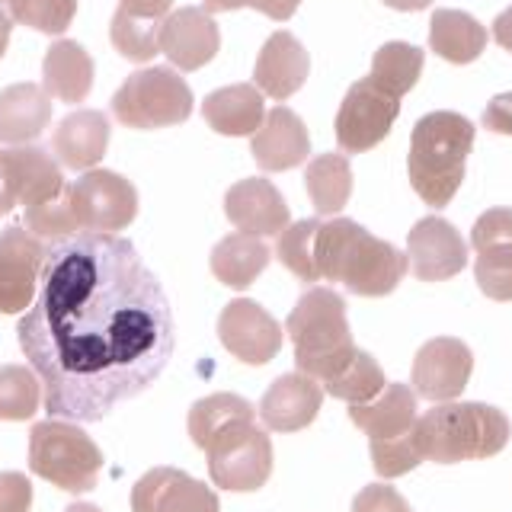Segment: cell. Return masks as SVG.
Returning <instances> with one entry per match:
<instances>
[{
	"mask_svg": "<svg viewBox=\"0 0 512 512\" xmlns=\"http://www.w3.org/2000/svg\"><path fill=\"white\" fill-rule=\"evenodd\" d=\"M112 116L125 128H167L192 116V90L173 68H141L112 96Z\"/></svg>",
	"mask_w": 512,
	"mask_h": 512,
	"instance_id": "52a82bcc",
	"label": "cell"
},
{
	"mask_svg": "<svg viewBox=\"0 0 512 512\" xmlns=\"http://www.w3.org/2000/svg\"><path fill=\"white\" fill-rule=\"evenodd\" d=\"M407 263L416 279L423 282H445L455 279L468 266V244L458 234L452 221L439 215H426L416 221L407 237Z\"/></svg>",
	"mask_w": 512,
	"mask_h": 512,
	"instance_id": "9a60e30c",
	"label": "cell"
},
{
	"mask_svg": "<svg viewBox=\"0 0 512 512\" xmlns=\"http://www.w3.org/2000/svg\"><path fill=\"white\" fill-rule=\"evenodd\" d=\"M400 116V96L381 90L372 77L356 80L336 112V144L346 154H365L391 135Z\"/></svg>",
	"mask_w": 512,
	"mask_h": 512,
	"instance_id": "30bf717a",
	"label": "cell"
},
{
	"mask_svg": "<svg viewBox=\"0 0 512 512\" xmlns=\"http://www.w3.org/2000/svg\"><path fill=\"white\" fill-rule=\"evenodd\" d=\"M0 176L16 205H45L68 192L61 164L39 144H13L0 151Z\"/></svg>",
	"mask_w": 512,
	"mask_h": 512,
	"instance_id": "2e32d148",
	"label": "cell"
},
{
	"mask_svg": "<svg viewBox=\"0 0 512 512\" xmlns=\"http://www.w3.org/2000/svg\"><path fill=\"white\" fill-rule=\"evenodd\" d=\"M349 420L368 439H397L416 423V391L410 384H384V391L365 404H349Z\"/></svg>",
	"mask_w": 512,
	"mask_h": 512,
	"instance_id": "484cf974",
	"label": "cell"
},
{
	"mask_svg": "<svg viewBox=\"0 0 512 512\" xmlns=\"http://www.w3.org/2000/svg\"><path fill=\"white\" fill-rule=\"evenodd\" d=\"M352 512H413L410 503L388 484H368L352 500Z\"/></svg>",
	"mask_w": 512,
	"mask_h": 512,
	"instance_id": "ab89813d",
	"label": "cell"
},
{
	"mask_svg": "<svg viewBox=\"0 0 512 512\" xmlns=\"http://www.w3.org/2000/svg\"><path fill=\"white\" fill-rule=\"evenodd\" d=\"M224 215L237 231L256 237H276L288 228V205L282 192L263 176H250L228 189L224 196Z\"/></svg>",
	"mask_w": 512,
	"mask_h": 512,
	"instance_id": "d6986e66",
	"label": "cell"
},
{
	"mask_svg": "<svg viewBox=\"0 0 512 512\" xmlns=\"http://www.w3.org/2000/svg\"><path fill=\"white\" fill-rule=\"evenodd\" d=\"M205 458L212 484L221 490L253 493L272 474V442L256 426V416H240V420L221 426L205 445Z\"/></svg>",
	"mask_w": 512,
	"mask_h": 512,
	"instance_id": "ba28073f",
	"label": "cell"
},
{
	"mask_svg": "<svg viewBox=\"0 0 512 512\" xmlns=\"http://www.w3.org/2000/svg\"><path fill=\"white\" fill-rule=\"evenodd\" d=\"M52 122V100L36 84H13L0 93V144H29Z\"/></svg>",
	"mask_w": 512,
	"mask_h": 512,
	"instance_id": "4316f807",
	"label": "cell"
},
{
	"mask_svg": "<svg viewBox=\"0 0 512 512\" xmlns=\"http://www.w3.org/2000/svg\"><path fill=\"white\" fill-rule=\"evenodd\" d=\"M157 32H160V23L135 20V16H128L122 10H116V16H112V23H109V39L116 45V52L135 64L151 61L160 52Z\"/></svg>",
	"mask_w": 512,
	"mask_h": 512,
	"instance_id": "d590c367",
	"label": "cell"
},
{
	"mask_svg": "<svg viewBox=\"0 0 512 512\" xmlns=\"http://www.w3.org/2000/svg\"><path fill=\"white\" fill-rule=\"evenodd\" d=\"M308 71H311L308 48L292 32H272L260 48V58H256L253 84L263 96H272V100L282 103L301 90V84L308 80Z\"/></svg>",
	"mask_w": 512,
	"mask_h": 512,
	"instance_id": "7402d4cb",
	"label": "cell"
},
{
	"mask_svg": "<svg viewBox=\"0 0 512 512\" xmlns=\"http://www.w3.org/2000/svg\"><path fill=\"white\" fill-rule=\"evenodd\" d=\"M269 266V247L256 234H228L212 250V276L228 288H250Z\"/></svg>",
	"mask_w": 512,
	"mask_h": 512,
	"instance_id": "83f0119b",
	"label": "cell"
},
{
	"mask_svg": "<svg viewBox=\"0 0 512 512\" xmlns=\"http://www.w3.org/2000/svg\"><path fill=\"white\" fill-rule=\"evenodd\" d=\"M132 512H221L218 496L180 468H151L132 487Z\"/></svg>",
	"mask_w": 512,
	"mask_h": 512,
	"instance_id": "ac0fdd59",
	"label": "cell"
},
{
	"mask_svg": "<svg viewBox=\"0 0 512 512\" xmlns=\"http://www.w3.org/2000/svg\"><path fill=\"white\" fill-rule=\"evenodd\" d=\"M45 247L20 224L0 231V314H23L39 288Z\"/></svg>",
	"mask_w": 512,
	"mask_h": 512,
	"instance_id": "5bb4252c",
	"label": "cell"
},
{
	"mask_svg": "<svg viewBox=\"0 0 512 512\" xmlns=\"http://www.w3.org/2000/svg\"><path fill=\"white\" fill-rule=\"evenodd\" d=\"M109 135V119L100 109H77L58 122L52 151L68 170H93L106 157Z\"/></svg>",
	"mask_w": 512,
	"mask_h": 512,
	"instance_id": "603a6c76",
	"label": "cell"
},
{
	"mask_svg": "<svg viewBox=\"0 0 512 512\" xmlns=\"http://www.w3.org/2000/svg\"><path fill=\"white\" fill-rule=\"evenodd\" d=\"M423 61H426L423 48H416L410 42H388L375 52L372 74L368 77H372L381 90H388L404 100L423 74Z\"/></svg>",
	"mask_w": 512,
	"mask_h": 512,
	"instance_id": "4dcf8cb0",
	"label": "cell"
},
{
	"mask_svg": "<svg viewBox=\"0 0 512 512\" xmlns=\"http://www.w3.org/2000/svg\"><path fill=\"white\" fill-rule=\"evenodd\" d=\"M471 372L474 356L468 343L455 340V336H436V340L423 343L413 359V391L432 404H445V400L461 397Z\"/></svg>",
	"mask_w": 512,
	"mask_h": 512,
	"instance_id": "7c38bea8",
	"label": "cell"
},
{
	"mask_svg": "<svg viewBox=\"0 0 512 512\" xmlns=\"http://www.w3.org/2000/svg\"><path fill=\"white\" fill-rule=\"evenodd\" d=\"M301 7V0H260L256 4V10H260L263 16H269V20H292L295 10Z\"/></svg>",
	"mask_w": 512,
	"mask_h": 512,
	"instance_id": "ee69618b",
	"label": "cell"
},
{
	"mask_svg": "<svg viewBox=\"0 0 512 512\" xmlns=\"http://www.w3.org/2000/svg\"><path fill=\"white\" fill-rule=\"evenodd\" d=\"M429 48L452 64H471L484 55L487 29L471 13L461 10H436L429 20Z\"/></svg>",
	"mask_w": 512,
	"mask_h": 512,
	"instance_id": "f1b7e54d",
	"label": "cell"
},
{
	"mask_svg": "<svg viewBox=\"0 0 512 512\" xmlns=\"http://www.w3.org/2000/svg\"><path fill=\"white\" fill-rule=\"evenodd\" d=\"M250 154L256 160V167L266 173H285L301 167L311 154V138L304 122L295 116L292 109L276 106L266 112V119L260 125V132L250 141Z\"/></svg>",
	"mask_w": 512,
	"mask_h": 512,
	"instance_id": "ffe728a7",
	"label": "cell"
},
{
	"mask_svg": "<svg viewBox=\"0 0 512 512\" xmlns=\"http://www.w3.org/2000/svg\"><path fill=\"white\" fill-rule=\"evenodd\" d=\"M160 52L170 58L173 68L180 71H199L218 55L221 32L215 16L205 7H180L164 16L157 32Z\"/></svg>",
	"mask_w": 512,
	"mask_h": 512,
	"instance_id": "e0dca14e",
	"label": "cell"
},
{
	"mask_svg": "<svg viewBox=\"0 0 512 512\" xmlns=\"http://www.w3.org/2000/svg\"><path fill=\"white\" fill-rule=\"evenodd\" d=\"M484 128L487 132H496V135H512V93H500L493 96L484 109Z\"/></svg>",
	"mask_w": 512,
	"mask_h": 512,
	"instance_id": "b9f144b4",
	"label": "cell"
},
{
	"mask_svg": "<svg viewBox=\"0 0 512 512\" xmlns=\"http://www.w3.org/2000/svg\"><path fill=\"white\" fill-rule=\"evenodd\" d=\"M170 7H173V0H119L122 13L135 16V20H148V23H164Z\"/></svg>",
	"mask_w": 512,
	"mask_h": 512,
	"instance_id": "7bdbcfd3",
	"label": "cell"
},
{
	"mask_svg": "<svg viewBox=\"0 0 512 512\" xmlns=\"http://www.w3.org/2000/svg\"><path fill=\"white\" fill-rule=\"evenodd\" d=\"M16 340L52 420L100 423L164 375L176 324L164 285L132 240L74 231L45 247Z\"/></svg>",
	"mask_w": 512,
	"mask_h": 512,
	"instance_id": "6da1fadb",
	"label": "cell"
},
{
	"mask_svg": "<svg viewBox=\"0 0 512 512\" xmlns=\"http://www.w3.org/2000/svg\"><path fill=\"white\" fill-rule=\"evenodd\" d=\"M42 404V384L26 365L0 368V420H32Z\"/></svg>",
	"mask_w": 512,
	"mask_h": 512,
	"instance_id": "836d02e7",
	"label": "cell"
},
{
	"mask_svg": "<svg viewBox=\"0 0 512 512\" xmlns=\"http://www.w3.org/2000/svg\"><path fill=\"white\" fill-rule=\"evenodd\" d=\"M509 416L490 404H445L416 416L413 439L420 448L423 461L436 464H458V461H480L500 455L509 442Z\"/></svg>",
	"mask_w": 512,
	"mask_h": 512,
	"instance_id": "3957f363",
	"label": "cell"
},
{
	"mask_svg": "<svg viewBox=\"0 0 512 512\" xmlns=\"http://www.w3.org/2000/svg\"><path fill=\"white\" fill-rule=\"evenodd\" d=\"M23 228L32 237H45V240H61L74 231H80V224L71 212V202H68V192L55 202H45V205H29L23 212Z\"/></svg>",
	"mask_w": 512,
	"mask_h": 512,
	"instance_id": "74e56055",
	"label": "cell"
},
{
	"mask_svg": "<svg viewBox=\"0 0 512 512\" xmlns=\"http://www.w3.org/2000/svg\"><path fill=\"white\" fill-rule=\"evenodd\" d=\"M288 340L295 346L298 372L314 381H330L356 356L346 301L333 288H308L288 314Z\"/></svg>",
	"mask_w": 512,
	"mask_h": 512,
	"instance_id": "5b68a950",
	"label": "cell"
},
{
	"mask_svg": "<svg viewBox=\"0 0 512 512\" xmlns=\"http://www.w3.org/2000/svg\"><path fill=\"white\" fill-rule=\"evenodd\" d=\"M493 39H496V45H500V48L512 52V7H506V10L493 20Z\"/></svg>",
	"mask_w": 512,
	"mask_h": 512,
	"instance_id": "f6af8a7d",
	"label": "cell"
},
{
	"mask_svg": "<svg viewBox=\"0 0 512 512\" xmlns=\"http://www.w3.org/2000/svg\"><path fill=\"white\" fill-rule=\"evenodd\" d=\"M32 484L20 471H0V512H29Z\"/></svg>",
	"mask_w": 512,
	"mask_h": 512,
	"instance_id": "60d3db41",
	"label": "cell"
},
{
	"mask_svg": "<svg viewBox=\"0 0 512 512\" xmlns=\"http://www.w3.org/2000/svg\"><path fill=\"white\" fill-rule=\"evenodd\" d=\"M474 279L493 301H512V208H490L471 228Z\"/></svg>",
	"mask_w": 512,
	"mask_h": 512,
	"instance_id": "4fadbf2b",
	"label": "cell"
},
{
	"mask_svg": "<svg viewBox=\"0 0 512 512\" xmlns=\"http://www.w3.org/2000/svg\"><path fill=\"white\" fill-rule=\"evenodd\" d=\"M218 340L244 365H266L282 349V327L263 304L237 298L218 317Z\"/></svg>",
	"mask_w": 512,
	"mask_h": 512,
	"instance_id": "8fae6325",
	"label": "cell"
},
{
	"mask_svg": "<svg viewBox=\"0 0 512 512\" xmlns=\"http://www.w3.org/2000/svg\"><path fill=\"white\" fill-rule=\"evenodd\" d=\"M474 148V122L461 112H429L413 125L407 173L429 208H445L464 180V164Z\"/></svg>",
	"mask_w": 512,
	"mask_h": 512,
	"instance_id": "277c9868",
	"label": "cell"
},
{
	"mask_svg": "<svg viewBox=\"0 0 512 512\" xmlns=\"http://www.w3.org/2000/svg\"><path fill=\"white\" fill-rule=\"evenodd\" d=\"M314 263L320 279L343 285L346 292L362 298L391 295L407 276V253L388 240L365 231L359 221L333 215L320 221L314 240Z\"/></svg>",
	"mask_w": 512,
	"mask_h": 512,
	"instance_id": "7a4b0ae2",
	"label": "cell"
},
{
	"mask_svg": "<svg viewBox=\"0 0 512 512\" xmlns=\"http://www.w3.org/2000/svg\"><path fill=\"white\" fill-rule=\"evenodd\" d=\"M42 90L61 103H84L93 90V58L80 42L58 39L42 61Z\"/></svg>",
	"mask_w": 512,
	"mask_h": 512,
	"instance_id": "cb8c5ba5",
	"label": "cell"
},
{
	"mask_svg": "<svg viewBox=\"0 0 512 512\" xmlns=\"http://www.w3.org/2000/svg\"><path fill=\"white\" fill-rule=\"evenodd\" d=\"M202 4H205L208 13H224V10H240V7H253L256 10L260 0H202Z\"/></svg>",
	"mask_w": 512,
	"mask_h": 512,
	"instance_id": "7dc6e473",
	"label": "cell"
},
{
	"mask_svg": "<svg viewBox=\"0 0 512 512\" xmlns=\"http://www.w3.org/2000/svg\"><path fill=\"white\" fill-rule=\"evenodd\" d=\"M317 228H320V218L295 221L279 234V244H276L279 263L292 272V276H298L301 282H320V272H317V263H314Z\"/></svg>",
	"mask_w": 512,
	"mask_h": 512,
	"instance_id": "e575fe53",
	"label": "cell"
},
{
	"mask_svg": "<svg viewBox=\"0 0 512 512\" xmlns=\"http://www.w3.org/2000/svg\"><path fill=\"white\" fill-rule=\"evenodd\" d=\"M391 10H400V13H416V10H426L432 0H384Z\"/></svg>",
	"mask_w": 512,
	"mask_h": 512,
	"instance_id": "c3c4849f",
	"label": "cell"
},
{
	"mask_svg": "<svg viewBox=\"0 0 512 512\" xmlns=\"http://www.w3.org/2000/svg\"><path fill=\"white\" fill-rule=\"evenodd\" d=\"M10 32H13V13H10V0H0V58L7 55Z\"/></svg>",
	"mask_w": 512,
	"mask_h": 512,
	"instance_id": "bcb514c9",
	"label": "cell"
},
{
	"mask_svg": "<svg viewBox=\"0 0 512 512\" xmlns=\"http://www.w3.org/2000/svg\"><path fill=\"white\" fill-rule=\"evenodd\" d=\"M13 196H10V189L4 186V176H0V215H10L13 212Z\"/></svg>",
	"mask_w": 512,
	"mask_h": 512,
	"instance_id": "681fc988",
	"label": "cell"
},
{
	"mask_svg": "<svg viewBox=\"0 0 512 512\" xmlns=\"http://www.w3.org/2000/svg\"><path fill=\"white\" fill-rule=\"evenodd\" d=\"M13 23L39 29L45 36H61L68 32L77 13V0H10Z\"/></svg>",
	"mask_w": 512,
	"mask_h": 512,
	"instance_id": "8d00e7d4",
	"label": "cell"
},
{
	"mask_svg": "<svg viewBox=\"0 0 512 512\" xmlns=\"http://www.w3.org/2000/svg\"><path fill=\"white\" fill-rule=\"evenodd\" d=\"M372 464H375L378 477H384V480L404 477L416 468V464H423V455L413 439V429L397 439H372Z\"/></svg>",
	"mask_w": 512,
	"mask_h": 512,
	"instance_id": "f35d334b",
	"label": "cell"
},
{
	"mask_svg": "<svg viewBox=\"0 0 512 512\" xmlns=\"http://www.w3.org/2000/svg\"><path fill=\"white\" fill-rule=\"evenodd\" d=\"M68 202L84 231L119 234L138 218V189L112 170H84L68 186Z\"/></svg>",
	"mask_w": 512,
	"mask_h": 512,
	"instance_id": "9c48e42d",
	"label": "cell"
},
{
	"mask_svg": "<svg viewBox=\"0 0 512 512\" xmlns=\"http://www.w3.org/2000/svg\"><path fill=\"white\" fill-rule=\"evenodd\" d=\"M29 471L68 493H90L103 471V452L71 420H42L29 432Z\"/></svg>",
	"mask_w": 512,
	"mask_h": 512,
	"instance_id": "8992f818",
	"label": "cell"
},
{
	"mask_svg": "<svg viewBox=\"0 0 512 512\" xmlns=\"http://www.w3.org/2000/svg\"><path fill=\"white\" fill-rule=\"evenodd\" d=\"M304 186L314 202V212L333 218L340 215L352 196V167L343 154H320L304 170Z\"/></svg>",
	"mask_w": 512,
	"mask_h": 512,
	"instance_id": "f546056e",
	"label": "cell"
},
{
	"mask_svg": "<svg viewBox=\"0 0 512 512\" xmlns=\"http://www.w3.org/2000/svg\"><path fill=\"white\" fill-rule=\"evenodd\" d=\"M384 384L388 381H384L378 359L372 352L356 349V356H352L330 381H324V391L333 394L336 400H346V404H365V400H372L384 391Z\"/></svg>",
	"mask_w": 512,
	"mask_h": 512,
	"instance_id": "1f68e13d",
	"label": "cell"
},
{
	"mask_svg": "<svg viewBox=\"0 0 512 512\" xmlns=\"http://www.w3.org/2000/svg\"><path fill=\"white\" fill-rule=\"evenodd\" d=\"M202 116L212 125V132L228 138L256 135L266 119V103L256 84H231L205 96Z\"/></svg>",
	"mask_w": 512,
	"mask_h": 512,
	"instance_id": "d4e9b609",
	"label": "cell"
},
{
	"mask_svg": "<svg viewBox=\"0 0 512 512\" xmlns=\"http://www.w3.org/2000/svg\"><path fill=\"white\" fill-rule=\"evenodd\" d=\"M320 404H324V388L311 375L292 372L269 384L260 400V416L272 432H298L317 420Z\"/></svg>",
	"mask_w": 512,
	"mask_h": 512,
	"instance_id": "44dd1931",
	"label": "cell"
},
{
	"mask_svg": "<svg viewBox=\"0 0 512 512\" xmlns=\"http://www.w3.org/2000/svg\"><path fill=\"white\" fill-rule=\"evenodd\" d=\"M240 416H256V410H253V404H250L247 397H237V394H212V397H202L189 410V436L205 452V445L212 442L215 432L221 426L240 420Z\"/></svg>",
	"mask_w": 512,
	"mask_h": 512,
	"instance_id": "d6a6232c",
	"label": "cell"
},
{
	"mask_svg": "<svg viewBox=\"0 0 512 512\" xmlns=\"http://www.w3.org/2000/svg\"><path fill=\"white\" fill-rule=\"evenodd\" d=\"M64 512H103L100 506H93V503H71Z\"/></svg>",
	"mask_w": 512,
	"mask_h": 512,
	"instance_id": "f907efd6",
	"label": "cell"
}]
</instances>
